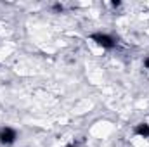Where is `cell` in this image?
I'll return each mask as SVG.
<instances>
[{"instance_id": "1", "label": "cell", "mask_w": 149, "mask_h": 147, "mask_svg": "<svg viewBox=\"0 0 149 147\" xmlns=\"http://www.w3.org/2000/svg\"><path fill=\"white\" fill-rule=\"evenodd\" d=\"M14 139H16V132L10 130V128H5V130L0 133V140H2L3 144H10V142H14Z\"/></svg>"}, {"instance_id": "2", "label": "cell", "mask_w": 149, "mask_h": 147, "mask_svg": "<svg viewBox=\"0 0 149 147\" xmlns=\"http://www.w3.org/2000/svg\"><path fill=\"white\" fill-rule=\"evenodd\" d=\"M94 40H97V43L99 45H102V47H111L113 42L109 37H106V35H97V37H94Z\"/></svg>"}]
</instances>
